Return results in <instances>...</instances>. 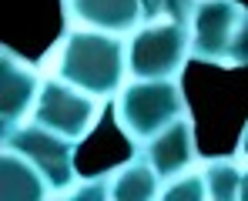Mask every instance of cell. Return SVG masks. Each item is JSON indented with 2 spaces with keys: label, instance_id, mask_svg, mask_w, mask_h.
I'll use <instances>...</instances> for the list:
<instances>
[{
  "label": "cell",
  "instance_id": "1",
  "mask_svg": "<svg viewBox=\"0 0 248 201\" xmlns=\"http://www.w3.org/2000/svg\"><path fill=\"white\" fill-rule=\"evenodd\" d=\"M54 71L67 84L108 101L124 87L127 47H124L121 34L94 31V27H71L61 40Z\"/></svg>",
  "mask_w": 248,
  "mask_h": 201
},
{
  "label": "cell",
  "instance_id": "2",
  "mask_svg": "<svg viewBox=\"0 0 248 201\" xmlns=\"http://www.w3.org/2000/svg\"><path fill=\"white\" fill-rule=\"evenodd\" d=\"M188 114L185 91L178 80H134L114 94V121L124 138L141 148L168 124Z\"/></svg>",
  "mask_w": 248,
  "mask_h": 201
},
{
  "label": "cell",
  "instance_id": "3",
  "mask_svg": "<svg viewBox=\"0 0 248 201\" xmlns=\"http://www.w3.org/2000/svg\"><path fill=\"white\" fill-rule=\"evenodd\" d=\"M191 57V27L148 20L127 40V74L134 80H178Z\"/></svg>",
  "mask_w": 248,
  "mask_h": 201
},
{
  "label": "cell",
  "instance_id": "4",
  "mask_svg": "<svg viewBox=\"0 0 248 201\" xmlns=\"http://www.w3.org/2000/svg\"><path fill=\"white\" fill-rule=\"evenodd\" d=\"M101 111H104V97H94V94H87L81 87L67 84L64 77H50V80H44L31 121H37L41 127L54 131V134L71 138L74 144H81L97 127Z\"/></svg>",
  "mask_w": 248,
  "mask_h": 201
},
{
  "label": "cell",
  "instance_id": "5",
  "mask_svg": "<svg viewBox=\"0 0 248 201\" xmlns=\"http://www.w3.org/2000/svg\"><path fill=\"white\" fill-rule=\"evenodd\" d=\"M3 148H14L20 155L34 161L37 168L44 171L47 185L54 188V195H67L81 178H78V164H74V141L64 138V134H54L41 127L37 121L31 124H20L14 131L3 134Z\"/></svg>",
  "mask_w": 248,
  "mask_h": 201
},
{
  "label": "cell",
  "instance_id": "6",
  "mask_svg": "<svg viewBox=\"0 0 248 201\" xmlns=\"http://www.w3.org/2000/svg\"><path fill=\"white\" fill-rule=\"evenodd\" d=\"M245 17L238 0H198L191 17V57L202 64H225L235 31Z\"/></svg>",
  "mask_w": 248,
  "mask_h": 201
},
{
  "label": "cell",
  "instance_id": "7",
  "mask_svg": "<svg viewBox=\"0 0 248 201\" xmlns=\"http://www.w3.org/2000/svg\"><path fill=\"white\" fill-rule=\"evenodd\" d=\"M41 87L44 77L37 74V67H31L24 57H17L10 47L0 50V127H3V134L20 127L27 114H34Z\"/></svg>",
  "mask_w": 248,
  "mask_h": 201
},
{
  "label": "cell",
  "instance_id": "8",
  "mask_svg": "<svg viewBox=\"0 0 248 201\" xmlns=\"http://www.w3.org/2000/svg\"><path fill=\"white\" fill-rule=\"evenodd\" d=\"M71 27H94L111 34H131L144 20V0H61Z\"/></svg>",
  "mask_w": 248,
  "mask_h": 201
},
{
  "label": "cell",
  "instance_id": "9",
  "mask_svg": "<svg viewBox=\"0 0 248 201\" xmlns=\"http://www.w3.org/2000/svg\"><path fill=\"white\" fill-rule=\"evenodd\" d=\"M138 155L151 161V168L165 181L185 174L198 161V144H195V124H191V118L185 114V118H178L174 124H168L161 134H155L148 144L138 148Z\"/></svg>",
  "mask_w": 248,
  "mask_h": 201
},
{
  "label": "cell",
  "instance_id": "10",
  "mask_svg": "<svg viewBox=\"0 0 248 201\" xmlns=\"http://www.w3.org/2000/svg\"><path fill=\"white\" fill-rule=\"evenodd\" d=\"M0 195L3 201H41L54 195V188L47 185L44 171L20 151L3 148L0 155Z\"/></svg>",
  "mask_w": 248,
  "mask_h": 201
},
{
  "label": "cell",
  "instance_id": "11",
  "mask_svg": "<svg viewBox=\"0 0 248 201\" xmlns=\"http://www.w3.org/2000/svg\"><path fill=\"white\" fill-rule=\"evenodd\" d=\"M165 178L151 168V161L134 155V158L111 171V198L114 201H155L161 198Z\"/></svg>",
  "mask_w": 248,
  "mask_h": 201
},
{
  "label": "cell",
  "instance_id": "12",
  "mask_svg": "<svg viewBox=\"0 0 248 201\" xmlns=\"http://www.w3.org/2000/svg\"><path fill=\"white\" fill-rule=\"evenodd\" d=\"M205 181H208V195L215 201H235L242 195V168L235 158H211L205 161Z\"/></svg>",
  "mask_w": 248,
  "mask_h": 201
},
{
  "label": "cell",
  "instance_id": "13",
  "mask_svg": "<svg viewBox=\"0 0 248 201\" xmlns=\"http://www.w3.org/2000/svg\"><path fill=\"white\" fill-rule=\"evenodd\" d=\"M161 198L165 201H205V198H211V195H208L205 171H198V174L185 171V174L171 178L165 188H161Z\"/></svg>",
  "mask_w": 248,
  "mask_h": 201
},
{
  "label": "cell",
  "instance_id": "14",
  "mask_svg": "<svg viewBox=\"0 0 248 201\" xmlns=\"http://www.w3.org/2000/svg\"><path fill=\"white\" fill-rule=\"evenodd\" d=\"M198 0H144V20H178L191 24Z\"/></svg>",
  "mask_w": 248,
  "mask_h": 201
},
{
  "label": "cell",
  "instance_id": "15",
  "mask_svg": "<svg viewBox=\"0 0 248 201\" xmlns=\"http://www.w3.org/2000/svg\"><path fill=\"white\" fill-rule=\"evenodd\" d=\"M71 198H81V201H101V198H111V171L101 174V178H87V181H78L71 191Z\"/></svg>",
  "mask_w": 248,
  "mask_h": 201
},
{
  "label": "cell",
  "instance_id": "16",
  "mask_svg": "<svg viewBox=\"0 0 248 201\" xmlns=\"http://www.w3.org/2000/svg\"><path fill=\"white\" fill-rule=\"evenodd\" d=\"M225 67H248V10H245V17H242V24H238V31H235L232 47H228Z\"/></svg>",
  "mask_w": 248,
  "mask_h": 201
},
{
  "label": "cell",
  "instance_id": "17",
  "mask_svg": "<svg viewBox=\"0 0 248 201\" xmlns=\"http://www.w3.org/2000/svg\"><path fill=\"white\" fill-rule=\"evenodd\" d=\"M238 155L248 161V124H245V131H242V141H238Z\"/></svg>",
  "mask_w": 248,
  "mask_h": 201
},
{
  "label": "cell",
  "instance_id": "18",
  "mask_svg": "<svg viewBox=\"0 0 248 201\" xmlns=\"http://www.w3.org/2000/svg\"><path fill=\"white\" fill-rule=\"evenodd\" d=\"M238 198H242V201H248V171L242 174V195H238Z\"/></svg>",
  "mask_w": 248,
  "mask_h": 201
}]
</instances>
